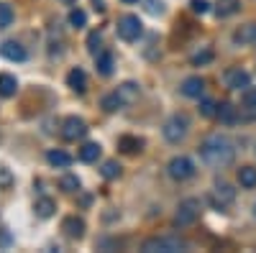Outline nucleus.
Instances as JSON below:
<instances>
[{"mask_svg":"<svg viewBox=\"0 0 256 253\" xmlns=\"http://www.w3.org/2000/svg\"><path fill=\"white\" fill-rule=\"evenodd\" d=\"M200 156H202L205 164L223 169V166H228L233 159H236V146H233L230 138H226L220 133H212V136H208L200 143Z\"/></svg>","mask_w":256,"mask_h":253,"instance_id":"1","label":"nucleus"},{"mask_svg":"<svg viewBox=\"0 0 256 253\" xmlns=\"http://www.w3.org/2000/svg\"><path fill=\"white\" fill-rule=\"evenodd\" d=\"M187 248H190L187 241H182V238H166V236L148 238L141 246L144 253H180V251H187Z\"/></svg>","mask_w":256,"mask_h":253,"instance_id":"2","label":"nucleus"},{"mask_svg":"<svg viewBox=\"0 0 256 253\" xmlns=\"http://www.w3.org/2000/svg\"><path fill=\"white\" fill-rule=\"evenodd\" d=\"M187 128H190V120H187V115H172L166 123H164V138L169 141V143H180V141H184V136H187Z\"/></svg>","mask_w":256,"mask_h":253,"instance_id":"3","label":"nucleus"},{"mask_svg":"<svg viewBox=\"0 0 256 253\" xmlns=\"http://www.w3.org/2000/svg\"><path fill=\"white\" fill-rule=\"evenodd\" d=\"M198 218H200V200L190 197V200L180 202V207H177V215H174V225L184 228V225H192Z\"/></svg>","mask_w":256,"mask_h":253,"instance_id":"4","label":"nucleus"},{"mask_svg":"<svg viewBox=\"0 0 256 253\" xmlns=\"http://www.w3.org/2000/svg\"><path fill=\"white\" fill-rule=\"evenodd\" d=\"M166 174L174 182H184V179H190L192 174H195V164H192L187 156H174L166 164Z\"/></svg>","mask_w":256,"mask_h":253,"instance_id":"5","label":"nucleus"},{"mask_svg":"<svg viewBox=\"0 0 256 253\" xmlns=\"http://www.w3.org/2000/svg\"><path fill=\"white\" fill-rule=\"evenodd\" d=\"M141 31H144V26H141L138 15H123V18H118V36L123 41H136L141 36Z\"/></svg>","mask_w":256,"mask_h":253,"instance_id":"6","label":"nucleus"},{"mask_svg":"<svg viewBox=\"0 0 256 253\" xmlns=\"http://www.w3.org/2000/svg\"><path fill=\"white\" fill-rule=\"evenodd\" d=\"M84 133H88V125H84L82 118H67L62 123V136L67 141H80L84 138Z\"/></svg>","mask_w":256,"mask_h":253,"instance_id":"7","label":"nucleus"},{"mask_svg":"<svg viewBox=\"0 0 256 253\" xmlns=\"http://www.w3.org/2000/svg\"><path fill=\"white\" fill-rule=\"evenodd\" d=\"M226 84H228L230 90H246L248 84H251V77L241 67H233V69L226 72Z\"/></svg>","mask_w":256,"mask_h":253,"instance_id":"8","label":"nucleus"},{"mask_svg":"<svg viewBox=\"0 0 256 253\" xmlns=\"http://www.w3.org/2000/svg\"><path fill=\"white\" fill-rule=\"evenodd\" d=\"M62 230L67 233V238L80 241V238L84 236V220H82V218H77V215H70V218H64Z\"/></svg>","mask_w":256,"mask_h":253,"instance_id":"9","label":"nucleus"},{"mask_svg":"<svg viewBox=\"0 0 256 253\" xmlns=\"http://www.w3.org/2000/svg\"><path fill=\"white\" fill-rule=\"evenodd\" d=\"M233 200H236V189H233L230 184H218L216 187V192H212V205L216 207H228Z\"/></svg>","mask_w":256,"mask_h":253,"instance_id":"10","label":"nucleus"},{"mask_svg":"<svg viewBox=\"0 0 256 253\" xmlns=\"http://www.w3.org/2000/svg\"><path fill=\"white\" fill-rule=\"evenodd\" d=\"M0 54L8 61H26V49L18 44V41H3L0 44Z\"/></svg>","mask_w":256,"mask_h":253,"instance_id":"11","label":"nucleus"},{"mask_svg":"<svg viewBox=\"0 0 256 253\" xmlns=\"http://www.w3.org/2000/svg\"><path fill=\"white\" fill-rule=\"evenodd\" d=\"M202 92H205V82H202V77H187L184 82H182V95L184 97H202Z\"/></svg>","mask_w":256,"mask_h":253,"instance_id":"12","label":"nucleus"},{"mask_svg":"<svg viewBox=\"0 0 256 253\" xmlns=\"http://www.w3.org/2000/svg\"><path fill=\"white\" fill-rule=\"evenodd\" d=\"M233 41L241 46H248V44H256V23H246L241 26L236 33H233Z\"/></svg>","mask_w":256,"mask_h":253,"instance_id":"13","label":"nucleus"},{"mask_svg":"<svg viewBox=\"0 0 256 253\" xmlns=\"http://www.w3.org/2000/svg\"><path fill=\"white\" fill-rule=\"evenodd\" d=\"M67 84H70L77 95H82L84 90H88V77H84V72L77 67V69H72V72L67 74Z\"/></svg>","mask_w":256,"mask_h":253,"instance_id":"14","label":"nucleus"},{"mask_svg":"<svg viewBox=\"0 0 256 253\" xmlns=\"http://www.w3.org/2000/svg\"><path fill=\"white\" fill-rule=\"evenodd\" d=\"M46 161H49L52 166H56V169H67V166L72 164V156H70L67 151H62V149H52V151L46 154Z\"/></svg>","mask_w":256,"mask_h":253,"instance_id":"15","label":"nucleus"},{"mask_svg":"<svg viewBox=\"0 0 256 253\" xmlns=\"http://www.w3.org/2000/svg\"><path fill=\"white\" fill-rule=\"evenodd\" d=\"M18 92V79L13 74H0V97H13Z\"/></svg>","mask_w":256,"mask_h":253,"instance_id":"16","label":"nucleus"},{"mask_svg":"<svg viewBox=\"0 0 256 253\" xmlns=\"http://www.w3.org/2000/svg\"><path fill=\"white\" fill-rule=\"evenodd\" d=\"M95 61H98V72H100L102 77L113 74V67H116V61H113V54H110V51H100V54L95 56Z\"/></svg>","mask_w":256,"mask_h":253,"instance_id":"17","label":"nucleus"},{"mask_svg":"<svg viewBox=\"0 0 256 253\" xmlns=\"http://www.w3.org/2000/svg\"><path fill=\"white\" fill-rule=\"evenodd\" d=\"M54 210H56V205H54V200H49V197H38L36 205H34V213H36L38 218H44V220L54 215Z\"/></svg>","mask_w":256,"mask_h":253,"instance_id":"18","label":"nucleus"},{"mask_svg":"<svg viewBox=\"0 0 256 253\" xmlns=\"http://www.w3.org/2000/svg\"><path fill=\"white\" fill-rule=\"evenodd\" d=\"M118 146H120V151H123V154H136V151L144 149V141L136 138V136H120Z\"/></svg>","mask_w":256,"mask_h":253,"instance_id":"19","label":"nucleus"},{"mask_svg":"<svg viewBox=\"0 0 256 253\" xmlns=\"http://www.w3.org/2000/svg\"><path fill=\"white\" fill-rule=\"evenodd\" d=\"M238 184L244 189H254L256 187V169L254 166H241L238 169Z\"/></svg>","mask_w":256,"mask_h":253,"instance_id":"20","label":"nucleus"},{"mask_svg":"<svg viewBox=\"0 0 256 253\" xmlns=\"http://www.w3.org/2000/svg\"><path fill=\"white\" fill-rule=\"evenodd\" d=\"M123 105H126V100L118 95V90L116 92H110V95H105L102 97V108L105 110H108V113H116V110H120L123 108Z\"/></svg>","mask_w":256,"mask_h":253,"instance_id":"21","label":"nucleus"},{"mask_svg":"<svg viewBox=\"0 0 256 253\" xmlns=\"http://www.w3.org/2000/svg\"><path fill=\"white\" fill-rule=\"evenodd\" d=\"M98 156H100V146H98V143H84L82 149H80V159H82L84 164L98 161Z\"/></svg>","mask_w":256,"mask_h":253,"instance_id":"22","label":"nucleus"},{"mask_svg":"<svg viewBox=\"0 0 256 253\" xmlns=\"http://www.w3.org/2000/svg\"><path fill=\"white\" fill-rule=\"evenodd\" d=\"M118 95L126 100V105H128V102H134V100L138 97V84H134V82H123L120 87H118Z\"/></svg>","mask_w":256,"mask_h":253,"instance_id":"23","label":"nucleus"},{"mask_svg":"<svg viewBox=\"0 0 256 253\" xmlns=\"http://www.w3.org/2000/svg\"><path fill=\"white\" fill-rule=\"evenodd\" d=\"M216 10H218V15H220V18H226V15L238 13V10H241V3H238V0H220Z\"/></svg>","mask_w":256,"mask_h":253,"instance_id":"24","label":"nucleus"},{"mask_svg":"<svg viewBox=\"0 0 256 253\" xmlns=\"http://www.w3.org/2000/svg\"><path fill=\"white\" fill-rule=\"evenodd\" d=\"M59 187L64 189V192H80V179L74 174H67V177H62Z\"/></svg>","mask_w":256,"mask_h":253,"instance_id":"25","label":"nucleus"},{"mask_svg":"<svg viewBox=\"0 0 256 253\" xmlns=\"http://www.w3.org/2000/svg\"><path fill=\"white\" fill-rule=\"evenodd\" d=\"M218 110H220V105H218L216 100H205V102L200 105V113H202L205 118H218Z\"/></svg>","mask_w":256,"mask_h":253,"instance_id":"26","label":"nucleus"},{"mask_svg":"<svg viewBox=\"0 0 256 253\" xmlns=\"http://www.w3.org/2000/svg\"><path fill=\"white\" fill-rule=\"evenodd\" d=\"M70 23H72L74 28H82L84 23H88V15H84V10L72 8V10H70Z\"/></svg>","mask_w":256,"mask_h":253,"instance_id":"27","label":"nucleus"},{"mask_svg":"<svg viewBox=\"0 0 256 253\" xmlns=\"http://www.w3.org/2000/svg\"><path fill=\"white\" fill-rule=\"evenodd\" d=\"M13 23V10L8 3H0V28H8Z\"/></svg>","mask_w":256,"mask_h":253,"instance_id":"28","label":"nucleus"},{"mask_svg":"<svg viewBox=\"0 0 256 253\" xmlns=\"http://www.w3.org/2000/svg\"><path fill=\"white\" fill-rule=\"evenodd\" d=\"M218 118H220L223 123H233V120H236V108H233V105H228V102H223L220 110H218Z\"/></svg>","mask_w":256,"mask_h":253,"instance_id":"29","label":"nucleus"},{"mask_svg":"<svg viewBox=\"0 0 256 253\" xmlns=\"http://www.w3.org/2000/svg\"><path fill=\"white\" fill-rule=\"evenodd\" d=\"M244 105H246V108L248 110H256V87H251V84H248V87L244 90Z\"/></svg>","mask_w":256,"mask_h":253,"instance_id":"30","label":"nucleus"},{"mask_svg":"<svg viewBox=\"0 0 256 253\" xmlns=\"http://www.w3.org/2000/svg\"><path fill=\"white\" fill-rule=\"evenodd\" d=\"M102 177H105V179H116V177H120V166H118L116 161H105V166H102Z\"/></svg>","mask_w":256,"mask_h":253,"instance_id":"31","label":"nucleus"},{"mask_svg":"<svg viewBox=\"0 0 256 253\" xmlns=\"http://www.w3.org/2000/svg\"><path fill=\"white\" fill-rule=\"evenodd\" d=\"M100 41H102V36L95 31V33H90V38H88V49H90V54H100Z\"/></svg>","mask_w":256,"mask_h":253,"instance_id":"32","label":"nucleus"},{"mask_svg":"<svg viewBox=\"0 0 256 253\" xmlns=\"http://www.w3.org/2000/svg\"><path fill=\"white\" fill-rule=\"evenodd\" d=\"M146 10L152 15H162L164 13V3L162 0H146Z\"/></svg>","mask_w":256,"mask_h":253,"instance_id":"33","label":"nucleus"},{"mask_svg":"<svg viewBox=\"0 0 256 253\" xmlns=\"http://www.w3.org/2000/svg\"><path fill=\"white\" fill-rule=\"evenodd\" d=\"M13 184V177H10V172L6 166H0V189H8Z\"/></svg>","mask_w":256,"mask_h":253,"instance_id":"34","label":"nucleus"},{"mask_svg":"<svg viewBox=\"0 0 256 253\" xmlns=\"http://www.w3.org/2000/svg\"><path fill=\"white\" fill-rule=\"evenodd\" d=\"M190 5H192V10H195V13H200V15L210 10V3H208V0H192Z\"/></svg>","mask_w":256,"mask_h":253,"instance_id":"35","label":"nucleus"},{"mask_svg":"<svg viewBox=\"0 0 256 253\" xmlns=\"http://www.w3.org/2000/svg\"><path fill=\"white\" fill-rule=\"evenodd\" d=\"M10 243H13V238L8 233V228H0V248H10Z\"/></svg>","mask_w":256,"mask_h":253,"instance_id":"36","label":"nucleus"},{"mask_svg":"<svg viewBox=\"0 0 256 253\" xmlns=\"http://www.w3.org/2000/svg\"><path fill=\"white\" fill-rule=\"evenodd\" d=\"M210 59H212L210 51H202V54H195V56H192V61H195V64H205V61H210Z\"/></svg>","mask_w":256,"mask_h":253,"instance_id":"37","label":"nucleus"},{"mask_svg":"<svg viewBox=\"0 0 256 253\" xmlns=\"http://www.w3.org/2000/svg\"><path fill=\"white\" fill-rule=\"evenodd\" d=\"M64 3H67V5H74V3H77V0H64Z\"/></svg>","mask_w":256,"mask_h":253,"instance_id":"38","label":"nucleus"},{"mask_svg":"<svg viewBox=\"0 0 256 253\" xmlns=\"http://www.w3.org/2000/svg\"><path fill=\"white\" fill-rule=\"evenodd\" d=\"M123 3H138V0H123Z\"/></svg>","mask_w":256,"mask_h":253,"instance_id":"39","label":"nucleus"},{"mask_svg":"<svg viewBox=\"0 0 256 253\" xmlns=\"http://www.w3.org/2000/svg\"><path fill=\"white\" fill-rule=\"evenodd\" d=\"M254 218H256V205H254Z\"/></svg>","mask_w":256,"mask_h":253,"instance_id":"40","label":"nucleus"}]
</instances>
